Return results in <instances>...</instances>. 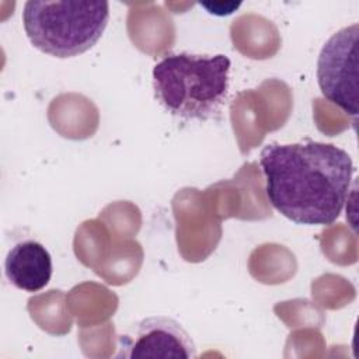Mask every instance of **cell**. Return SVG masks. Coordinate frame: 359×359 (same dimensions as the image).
<instances>
[{
  "instance_id": "7a4b0ae2",
  "label": "cell",
  "mask_w": 359,
  "mask_h": 359,
  "mask_svg": "<svg viewBox=\"0 0 359 359\" xmlns=\"http://www.w3.org/2000/svg\"><path fill=\"white\" fill-rule=\"evenodd\" d=\"M230 59L223 55L170 53L153 67V90L160 105L184 121H208L229 94Z\"/></svg>"
},
{
  "instance_id": "277c9868",
  "label": "cell",
  "mask_w": 359,
  "mask_h": 359,
  "mask_svg": "<svg viewBox=\"0 0 359 359\" xmlns=\"http://www.w3.org/2000/svg\"><path fill=\"white\" fill-rule=\"evenodd\" d=\"M358 22L330 36L317 59V81L323 95L344 112L358 116Z\"/></svg>"
},
{
  "instance_id": "3957f363",
  "label": "cell",
  "mask_w": 359,
  "mask_h": 359,
  "mask_svg": "<svg viewBox=\"0 0 359 359\" xmlns=\"http://www.w3.org/2000/svg\"><path fill=\"white\" fill-rule=\"evenodd\" d=\"M109 20L108 1L29 0L22 24L29 42L55 57H73L91 49Z\"/></svg>"
},
{
  "instance_id": "5b68a950",
  "label": "cell",
  "mask_w": 359,
  "mask_h": 359,
  "mask_svg": "<svg viewBox=\"0 0 359 359\" xmlns=\"http://www.w3.org/2000/svg\"><path fill=\"white\" fill-rule=\"evenodd\" d=\"M118 358L192 359L196 348L185 328L174 318L156 316L139 321L132 334L121 335Z\"/></svg>"
},
{
  "instance_id": "6da1fadb",
  "label": "cell",
  "mask_w": 359,
  "mask_h": 359,
  "mask_svg": "<svg viewBox=\"0 0 359 359\" xmlns=\"http://www.w3.org/2000/svg\"><path fill=\"white\" fill-rule=\"evenodd\" d=\"M265 192L286 219L307 226L332 224L341 215L355 167L341 147L304 140L269 143L261 150Z\"/></svg>"
},
{
  "instance_id": "8992f818",
  "label": "cell",
  "mask_w": 359,
  "mask_h": 359,
  "mask_svg": "<svg viewBox=\"0 0 359 359\" xmlns=\"http://www.w3.org/2000/svg\"><path fill=\"white\" fill-rule=\"evenodd\" d=\"M8 282L24 292H39L52 276V257L41 243L24 240L8 251L4 261Z\"/></svg>"
}]
</instances>
